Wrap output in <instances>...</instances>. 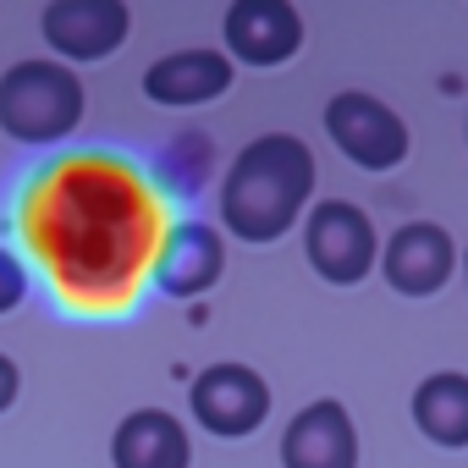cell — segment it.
<instances>
[{
  "label": "cell",
  "instance_id": "cell-1",
  "mask_svg": "<svg viewBox=\"0 0 468 468\" xmlns=\"http://www.w3.org/2000/svg\"><path fill=\"white\" fill-rule=\"evenodd\" d=\"M34 243L56 282L78 298H105L133 282L149 254L154 209L116 165H72L34 198Z\"/></svg>",
  "mask_w": 468,
  "mask_h": 468
},
{
  "label": "cell",
  "instance_id": "cell-2",
  "mask_svg": "<svg viewBox=\"0 0 468 468\" xmlns=\"http://www.w3.org/2000/svg\"><path fill=\"white\" fill-rule=\"evenodd\" d=\"M309 198H314L309 144L292 133H265L231 160L220 187V220L238 243H276L298 226Z\"/></svg>",
  "mask_w": 468,
  "mask_h": 468
},
{
  "label": "cell",
  "instance_id": "cell-3",
  "mask_svg": "<svg viewBox=\"0 0 468 468\" xmlns=\"http://www.w3.org/2000/svg\"><path fill=\"white\" fill-rule=\"evenodd\" d=\"M83 122V78L56 61H17L0 78V133L17 144H61Z\"/></svg>",
  "mask_w": 468,
  "mask_h": 468
},
{
  "label": "cell",
  "instance_id": "cell-4",
  "mask_svg": "<svg viewBox=\"0 0 468 468\" xmlns=\"http://www.w3.org/2000/svg\"><path fill=\"white\" fill-rule=\"evenodd\" d=\"M303 254L331 287H358L380 260L375 220L347 198H325V204H314V215L303 226Z\"/></svg>",
  "mask_w": 468,
  "mask_h": 468
},
{
  "label": "cell",
  "instance_id": "cell-5",
  "mask_svg": "<svg viewBox=\"0 0 468 468\" xmlns=\"http://www.w3.org/2000/svg\"><path fill=\"white\" fill-rule=\"evenodd\" d=\"M325 133H331V144H336L353 165H364V171H391V165L408 154V127H402V116H397L386 100L358 94V89H342V94L325 105Z\"/></svg>",
  "mask_w": 468,
  "mask_h": 468
},
{
  "label": "cell",
  "instance_id": "cell-6",
  "mask_svg": "<svg viewBox=\"0 0 468 468\" xmlns=\"http://www.w3.org/2000/svg\"><path fill=\"white\" fill-rule=\"evenodd\" d=\"M187 408L193 419L209 430V435H226V441H238V435H254L271 413V386L249 369V364H209L193 391H187Z\"/></svg>",
  "mask_w": 468,
  "mask_h": 468
},
{
  "label": "cell",
  "instance_id": "cell-7",
  "mask_svg": "<svg viewBox=\"0 0 468 468\" xmlns=\"http://www.w3.org/2000/svg\"><path fill=\"white\" fill-rule=\"evenodd\" d=\"M226 50L243 67H282L303 45V23L287 0H238L226 6Z\"/></svg>",
  "mask_w": 468,
  "mask_h": 468
},
{
  "label": "cell",
  "instance_id": "cell-8",
  "mask_svg": "<svg viewBox=\"0 0 468 468\" xmlns=\"http://www.w3.org/2000/svg\"><path fill=\"white\" fill-rule=\"evenodd\" d=\"M452 265H457V249H452V238H446L435 220H408V226H397V238L380 249V271H386V282H391L402 298H430V292H441L446 276H452Z\"/></svg>",
  "mask_w": 468,
  "mask_h": 468
},
{
  "label": "cell",
  "instance_id": "cell-9",
  "mask_svg": "<svg viewBox=\"0 0 468 468\" xmlns=\"http://www.w3.org/2000/svg\"><path fill=\"white\" fill-rule=\"evenodd\" d=\"M39 28L67 61H105L127 39V6L122 0H56L45 6Z\"/></svg>",
  "mask_w": 468,
  "mask_h": 468
},
{
  "label": "cell",
  "instance_id": "cell-10",
  "mask_svg": "<svg viewBox=\"0 0 468 468\" xmlns=\"http://www.w3.org/2000/svg\"><path fill=\"white\" fill-rule=\"evenodd\" d=\"M282 468H358V430L342 402H309L282 435Z\"/></svg>",
  "mask_w": 468,
  "mask_h": 468
},
{
  "label": "cell",
  "instance_id": "cell-11",
  "mask_svg": "<svg viewBox=\"0 0 468 468\" xmlns=\"http://www.w3.org/2000/svg\"><path fill=\"white\" fill-rule=\"evenodd\" d=\"M220 265H226V249L215 238V226L182 220L154 254V282H160L165 298H198L220 282Z\"/></svg>",
  "mask_w": 468,
  "mask_h": 468
},
{
  "label": "cell",
  "instance_id": "cell-12",
  "mask_svg": "<svg viewBox=\"0 0 468 468\" xmlns=\"http://www.w3.org/2000/svg\"><path fill=\"white\" fill-rule=\"evenodd\" d=\"M231 72L238 67L226 56H215V50H171L144 72V94L154 105H165V111H187V105L220 100L231 89Z\"/></svg>",
  "mask_w": 468,
  "mask_h": 468
},
{
  "label": "cell",
  "instance_id": "cell-13",
  "mask_svg": "<svg viewBox=\"0 0 468 468\" xmlns=\"http://www.w3.org/2000/svg\"><path fill=\"white\" fill-rule=\"evenodd\" d=\"M111 463L116 468H187L193 446L182 419H171L165 408H138L116 424L111 435Z\"/></svg>",
  "mask_w": 468,
  "mask_h": 468
},
{
  "label": "cell",
  "instance_id": "cell-14",
  "mask_svg": "<svg viewBox=\"0 0 468 468\" xmlns=\"http://www.w3.org/2000/svg\"><path fill=\"white\" fill-rule=\"evenodd\" d=\"M413 424L435 441V446H468V375L441 369L413 391Z\"/></svg>",
  "mask_w": 468,
  "mask_h": 468
},
{
  "label": "cell",
  "instance_id": "cell-15",
  "mask_svg": "<svg viewBox=\"0 0 468 468\" xmlns=\"http://www.w3.org/2000/svg\"><path fill=\"white\" fill-rule=\"evenodd\" d=\"M23 298H28V276H23L17 254H6V249H0V314H12Z\"/></svg>",
  "mask_w": 468,
  "mask_h": 468
},
{
  "label": "cell",
  "instance_id": "cell-16",
  "mask_svg": "<svg viewBox=\"0 0 468 468\" xmlns=\"http://www.w3.org/2000/svg\"><path fill=\"white\" fill-rule=\"evenodd\" d=\"M17 386H23V375H17V364L0 353V413H6L12 402H17Z\"/></svg>",
  "mask_w": 468,
  "mask_h": 468
},
{
  "label": "cell",
  "instance_id": "cell-17",
  "mask_svg": "<svg viewBox=\"0 0 468 468\" xmlns=\"http://www.w3.org/2000/svg\"><path fill=\"white\" fill-rule=\"evenodd\" d=\"M463 276H468V260H463Z\"/></svg>",
  "mask_w": 468,
  "mask_h": 468
}]
</instances>
